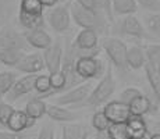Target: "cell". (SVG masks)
Segmentation results:
<instances>
[{
  "instance_id": "cell-1",
  "label": "cell",
  "mask_w": 160,
  "mask_h": 139,
  "mask_svg": "<svg viewBox=\"0 0 160 139\" xmlns=\"http://www.w3.org/2000/svg\"><path fill=\"white\" fill-rule=\"evenodd\" d=\"M114 91H116V81H114V77H113V70L109 67L104 71V75L102 77L99 83L92 89L89 97L85 100V104L91 107L100 106L104 102L109 100L110 96L114 93Z\"/></svg>"
},
{
  "instance_id": "cell-2",
  "label": "cell",
  "mask_w": 160,
  "mask_h": 139,
  "mask_svg": "<svg viewBox=\"0 0 160 139\" xmlns=\"http://www.w3.org/2000/svg\"><path fill=\"white\" fill-rule=\"evenodd\" d=\"M70 14H71L74 22L78 27H81L82 29H95L98 32L104 27L102 14L87 10L77 2L70 3Z\"/></svg>"
},
{
  "instance_id": "cell-3",
  "label": "cell",
  "mask_w": 160,
  "mask_h": 139,
  "mask_svg": "<svg viewBox=\"0 0 160 139\" xmlns=\"http://www.w3.org/2000/svg\"><path fill=\"white\" fill-rule=\"evenodd\" d=\"M102 47L106 52L107 57L120 71L125 72L128 70L127 66V50L125 43L118 38H104L102 41Z\"/></svg>"
},
{
  "instance_id": "cell-4",
  "label": "cell",
  "mask_w": 160,
  "mask_h": 139,
  "mask_svg": "<svg viewBox=\"0 0 160 139\" xmlns=\"http://www.w3.org/2000/svg\"><path fill=\"white\" fill-rule=\"evenodd\" d=\"M48 20L49 25L52 29L56 31L58 33L66 32L70 28V22H71V14H70V4H60L54 6L50 8L48 13Z\"/></svg>"
},
{
  "instance_id": "cell-5",
  "label": "cell",
  "mask_w": 160,
  "mask_h": 139,
  "mask_svg": "<svg viewBox=\"0 0 160 139\" xmlns=\"http://www.w3.org/2000/svg\"><path fill=\"white\" fill-rule=\"evenodd\" d=\"M91 92H92V82H84L68 89L66 93L56 97L54 102H56L57 106H61V107L70 106V104H77L87 100L89 95H91Z\"/></svg>"
},
{
  "instance_id": "cell-6",
  "label": "cell",
  "mask_w": 160,
  "mask_h": 139,
  "mask_svg": "<svg viewBox=\"0 0 160 139\" xmlns=\"http://www.w3.org/2000/svg\"><path fill=\"white\" fill-rule=\"evenodd\" d=\"M75 71L82 79H95L100 77L103 63L98 57H79L75 63Z\"/></svg>"
},
{
  "instance_id": "cell-7",
  "label": "cell",
  "mask_w": 160,
  "mask_h": 139,
  "mask_svg": "<svg viewBox=\"0 0 160 139\" xmlns=\"http://www.w3.org/2000/svg\"><path fill=\"white\" fill-rule=\"evenodd\" d=\"M103 113L107 117L110 124H127V121L131 118L128 104L121 103L120 100H113L106 103Z\"/></svg>"
},
{
  "instance_id": "cell-8",
  "label": "cell",
  "mask_w": 160,
  "mask_h": 139,
  "mask_svg": "<svg viewBox=\"0 0 160 139\" xmlns=\"http://www.w3.org/2000/svg\"><path fill=\"white\" fill-rule=\"evenodd\" d=\"M0 49H20L27 50L28 43H27L24 33H20L14 28L3 27L0 28Z\"/></svg>"
},
{
  "instance_id": "cell-9",
  "label": "cell",
  "mask_w": 160,
  "mask_h": 139,
  "mask_svg": "<svg viewBox=\"0 0 160 139\" xmlns=\"http://www.w3.org/2000/svg\"><path fill=\"white\" fill-rule=\"evenodd\" d=\"M38 75H24L21 77L20 79H17L15 83L13 85V88L10 89L7 95H6V102L8 103H13V102H17L18 99L24 97L25 95L31 93V92L35 89V79Z\"/></svg>"
},
{
  "instance_id": "cell-10",
  "label": "cell",
  "mask_w": 160,
  "mask_h": 139,
  "mask_svg": "<svg viewBox=\"0 0 160 139\" xmlns=\"http://www.w3.org/2000/svg\"><path fill=\"white\" fill-rule=\"evenodd\" d=\"M17 71L24 72L27 75H38L41 71L46 70L45 60L42 53H27L17 64Z\"/></svg>"
},
{
  "instance_id": "cell-11",
  "label": "cell",
  "mask_w": 160,
  "mask_h": 139,
  "mask_svg": "<svg viewBox=\"0 0 160 139\" xmlns=\"http://www.w3.org/2000/svg\"><path fill=\"white\" fill-rule=\"evenodd\" d=\"M43 60L45 67L50 74L57 72L61 70V63H63V47L60 43H54L50 47H48L43 52Z\"/></svg>"
},
{
  "instance_id": "cell-12",
  "label": "cell",
  "mask_w": 160,
  "mask_h": 139,
  "mask_svg": "<svg viewBox=\"0 0 160 139\" xmlns=\"http://www.w3.org/2000/svg\"><path fill=\"white\" fill-rule=\"evenodd\" d=\"M118 32L127 36H134V38H145L146 36L145 28L134 14L125 15L124 20L118 24Z\"/></svg>"
},
{
  "instance_id": "cell-13",
  "label": "cell",
  "mask_w": 160,
  "mask_h": 139,
  "mask_svg": "<svg viewBox=\"0 0 160 139\" xmlns=\"http://www.w3.org/2000/svg\"><path fill=\"white\" fill-rule=\"evenodd\" d=\"M24 38H25L28 46H32V47H35V49L46 50L48 47L52 46V36L46 32L43 28H41V29L25 31V32H24Z\"/></svg>"
},
{
  "instance_id": "cell-14",
  "label": "cell",
  "mask_w": 160,
  "mask_h": 139,
  "mask_svg": "<svg viewBox=\"0 0 160 139\" xmlns=\"http://www.w3.org/2000/svg\"><path fill=\"white\" fill-rule=\"evenodd\" d=\"M33 124H35V120L29 118L24 110H14L7 122V128L8 131L15 132V134H22L25 129L33 127Z\"/></svg>"
},
{
  "instance_id": "cell-15",
  "label": "cell",
  "mask_w": 160,
  "mask_h": 139,
  "mask_svg": "<svg viewBox=\"0 0 160 139\" xmlns=\"http://www.w3.org/2000/svg\"><path fill=\"white\" fill-rule=\"evenodd\" d=\"M98 41H99V36L95 29H82L72 45L78 50H93V49H98Z\"/></svg>"
},
{
  "instance_id": "cell-16",
  "label": "cell",
  "mask_w": 160,
  "mask_h": 139,
  "mask_svg": "<svg viewBox=\"0 0 160 139\" xmlns=\"http://www.w3.org/2000/svg\"><path fill=\"white\" fill-rule=\"evenodd\" d=\"M46 114L49 116V118L57 122H71L77 118V116L72 111L64 109L57 104H48L46 106Z\"/></svg>"
},
{
  "instance_id": "cell-17",
  "label": "cell",
  "mask_w": 160,
  "mask_h": 139,
  "mask_svg": "<svg viewBox=\"0 0 160 139\" xmlns=\"http://www.w3.org/2000/svg\"><path fill=\"white\" fill-rule=\"evenodd\" d=\"M46 106L48 104L43 102V99H41V97H32L31 100L27 102V104H25V113H27V116L29 117V118H32V120H39V118H42V117L46 114Z\"/></svg>"
},
{
  "instance_id": "cell-18",
  "label": "cell",
  "mask_w": 160,
  "mask_h": 139,
  "mask_svg": "<svg viewBox=\"0 0 160 139\" xmlns=\"http://www.w3.org/2000/svg\"><path fill=\"white\" fill-rule=\"evenodd\" d=\"M25 54V50L20 49H0V64L15 68Z\"/></svg>"
},
{
  "instance_id": "cell-19",
  "label": "cell",
  "mask_w": 160,
  "mask_h": 139,
  "mask_svg": "<svg viewBox=\"0 0 160 139\" xmlns=\"http://www.w3.org/2000/svg\"><path fill=\"white\" fill-rule=\"evenodd\" d=\"M146 64L145 52L138 46H132L127 50V66L128 68L139 70Z\"/></svg>"
},
{
  "instance_id": "cell-20",
  "label": "cell",
  "mask_w": 160,
  "mask_h": 139,
  "mask_svg": "<svg viewBox=\"0 0 160 139\" xmlns=\"http://www.w3.org/2000/svg\"><path fill=\"white\" fill-rule=\"evenodd\" d=\"M128 107H130L131 117H142L150 111V109H152V102L146 96L141 95V96H138L137 99H134V100L128 104Z\"/></svg>"
},
{
  "instance_id": "cell-21",
  "label": "cell",
  "mask_w": 160,
  "mask_h": 139,
  "mask_svg": "<svg viewBox=\"0 0 160 139\" xmlns=\"http://www.w3.org/2000/svg\"><path fill=\"white\" fill-rule=\"evenodd\" d=\"M88 128L81 124H66L61 129V139H88Z\"/></svg>"
},
{
  "instance_id": "cell-22",
  "label": "cell",
  "mask_w": 160,
  "mask_h": 139,
  "mask_svg": "<svg viewBox=\"0 0 160 139\" xmlns=\"http://www.w3.org/2000/svg\"><path fill=\"white\" fill-rule=\"evenodd\" d=\"M18 21H20V24L25 28L27 31L41 29V28H43V24H45L43 14L42 15H35V14L18 13Z\"/></svg>"
},
{
  "instance_id": "cell-23",
  "label": "cell",
  "mask_w": 160,
  "mask_h": 139,
  "mask_svg": "<svg viewBox=\"0 0 160 139\" xmlns=\"http://www.w3.org/2000/svg\"><path fill=\"white\" fill-rule=\"evenodd\" d=\"M112 10L118 15H132L137 13V0H112Z\"/></svg>"
},
{
  "instance_id": "cell-24",
  "label": "cell",
  "mask_w": 160,
  "mask_h": 139,
  "mask_svg": "<svg viewBox=\"0 0 160 139\" xmlns=\"http://www.w3.org/2000/svg\"><path fill=\"white\" fill-rule=\"evenodd\" d=\"M143 67H145L146 78L149 81L150 86H152L153 93H155L156 99H158V103L160 106V71L158 68H155L153 66H150L149 63H146Z\"/></svg>"
},
{
  "instance_id": "cell-25",
  "label": "cell",
  "mask_w": 160,
  "mask_h": 139,
  "mask_svg": "<svg viewBox=\"0 0 160 139\" xmlns=\"http://www.w3.org/2000/svg\"><path fill=\"white\" fill-rule=\"evenodd\" d=\"M18 79L17 72L10 70L0 71V97H4Z\"/></svg>"
},
{
  "instance_id": "cell-26",
  "label": "cell",
  "mask_w": 160,
  "mask_h": 139,
  "mask_svg": "<svg viewBox=\"0 0 160 139\" xmlns=\"http://www.w3.org/2000/svg\"><path fill=\"white\" fill-rule=\"evenodd\" d=\"M127 129L130 134V139L135 137H141V135L146 134V122L142 120V117H131L127 121Z\"/></svg>"
},
{
  "instance_id": "cell-27",
  "label": "cell",
  "mask_w": 160,
  "mask_h": 139,
  "mask_svg": "<svg viewBox=\"0 0 160 139\" xmlns=\"http://www.w3.org/2000/svg\"><path fill=\"white\" fill-rule=\"evenodd\" d=\"M49 78H50L52 91H50V93L46 95L45 97H50V96H53L54 93H57V92H64V91H66L67 79H66V77H64V74H63V71H61V70L57 71V72L50 74V75H49Z\"/></svg>"
},
{
  "instance_id": "cell-28",
  "label": "cell",
  "mask_w": 160,
  "mask_h": 139,
  "mask_svg": "<svg viewBox=\"0 0 160 139\" xmlns=\"http://www.w3.org/2000/svg\"><path fill=\"white\" fill-rule=\"evenodd\" d=\"M45 10V6L41 0H21L20 2V13L42 15Z\"/></svg>"
},
{
  "instance_id": "cell-29",
  "label": "cell",
  "mask_w": 160,
  "mask_h": 139,
  "mask_svg": "<svg viewBox=\"0 0 160 139\" xmlns=\"http://www.w3.org/2000/svg\"><path fill=\"white\" fill-rule=\"evenodd\" d=\"M35 91L39 92V95H41L39 97L41 99H43L46 95L50 93L52 86H50V78H49V75H46V74H39V75L36 77Z\"/></svg>"
},
{
  "instance_id": "cell-30",
  "label": "cell",
  "mask_w": 160,
  "mask_h": 139,
  "mask_svg": "<svg viewBox=\"0 0 160 139\" xmlns=\"http://www.w3.org/2000/svg\"><path fill=\"white\" fill-rule=\"evenodd\" d=\"M106 132L110 139H130L127 124H110Z\"/></svg>"
},
{
  "instance_id": "cell-31",
  "label": "cell",
  "mask_w": 160,
  "mask_h": 139,
  "mask_svg": "<svg viewBox=\"0 0 160 139\" xmlns=\"http://www.w3.org/2000/svg\"><path fill=\"white\" fill-rule=\"evenodd\" d=\"M146 63L160 71V45H150L145 50Z\"/></svg>"
},
{
  "instance_id": "cell-32",
  "label": "cell",
  "mask_w": 160,
  "mask_h": 139,
  "mask_svg": "<svg viewBox=\"0 0 160 139\" xmlns=\"http://www.w3.org/2000/svg\"><path fill=\"white\" fill-rule=\"evenodd\" d=\"M145 25L150 33H153L155 36H160V11L146 15Z\"/></svg>"
},
{
  "instance_id": "cell-33",
  "label": "cell",
  "mask_w": 160,
  "mask_h": 139,
  "mask_svg": "<svg viewBox=\"0 0 160 139\" xmlns=\"http://www.w3.org/2000/svg\"><path fill=\"white\" fill-rule=\"evenodd\" d=\"M110 122L107 120V117L104 116L103 111H96V113L92 116V127L96 129L98 132H104L107 131Z\"/></svg>"
},
{
  "instance_id": "cell-34",
  "label": "cell",
  "mask_w": 160,
  "mask_h": 139,
  "mask_svg": "<svg viewBox=\"0 0 160 139\" xmlns=\"http://www.w3.org/2000/svg\"><path fill=\"white\" fill-rule=\"evenodd\" d=\"M141 95H142V92L138 88H125L120 95V102L124 104H130L134 99H137Z\"/></svg>"
},
{
  "instance_id": "cell-35",
  "label": "cell",
  "mask_w": 160,
  "mask_h": 139,
  "mask_svg": "<svg viewBox=\"0 0 160 139\" xmlns=\"http://www.w3.org/2000/svg\"><path fill=\"white\" fill-rule=\"evenodd\" d=\"M13 113L14 107L10 103H0V125L7 128V122Z\"/></svg>"
},
{
  "instance_id": "cell-36",
  "label": "cell",
  "mask_w": 160,
  "mask_h": 139,
  "mask_svg": "<svg viewBox=\"0 0 160 139\" xmlns=\"http://www.w3.org/2000/svg\"><path fill=\"white\" fill-rule=\"evenodd\" d=\"M95 4L99 13H104L110 21H113V10H112V0H95Z\"/></svg>"
},
{
  "instance_id": "cell-37",
  "label": "cell",
  "mask_w": 160,
  "mask_h": 139,
  "mask_svg": "<svg viewBox=\"0 0 160 139\" xmlns=\"http://www.w3.org/2000/svg\"><path fill=\"white\" fill-rule=\"evenodd\" d=\"M137 4L152 13L160 11V0H137Z\"/></svg>"
},
{
  "instance_id": "cell-38",
  "label": "cell",
  "mask_w": 160,
  "mask_h": 139,
  "mask_svg": "<svg viewBox=\"0 0 160 139\" xmlns=\"http://www.w3.org/2000/svg\"><path fill=\"white\" fill-rule=\"evenodd\" d=\"M38 139H54V128L52 124L46 122V124L42 127V129L39 131Z\"/></svg>"
},
{
  "instance_id": "cell-39",
  "label": "cell",
  "mask_w": 160,
  "mask_h": 139,
  "mask_svg": "<svg viewBox=\"0 0 160 139\" xmlns=\"http://www.w3.org/2000/svg\"><path fill=\"white\" fill-rule=\"evenodd\" d=\"M74 2H77L79 6H82L87 10H91L93 13H99L96 8V4H95V0H74ZM99 14H102V13H99Z\"/></svg>"
},
{
  "instance_id": "cell-40",
  "label": "cell",
  "mask_w": 160,
  "mask_h": 139,
  "mask_svg": "<svg viewBox=\"0 0 160 139\" xmlns=\"http://www.w3.org/2000/svg\"><path fill=\"white\" fill-rule=\"evenodd\" d=\"M25 135L22 134H15L11 131H0V139H24Z\"/></svg>"
},
{
  "instance_id": "cell-41",
  "label": "cell",
  "mask_w": 160,
  "mask_h": 139,
  "mask_svg": "<svg viewBox=\"0 0 160 139\" xmlns=\"http://www.w3.org/2000/svg\"><path fill=\"white\" fill-rule=\"evenodd\" d=\"M41 3L45 7H54L58 3V0H41Z\"/></svg>"
},
{
  "instance_id": "cell-42",
  "label": "cell",
  "mask_w": 160,
  "mask_h": 139,
  "mask_svg": "<svg viewBox=\"0 0 160 139\" xmlns=\"http://www.w3.org/2000/svg\"><path fill=\"white\" fill-rule=\"evenodd\" d=\"M10 3V0H0V15L6 14V8H7V4Z\"/></svg>"
},
{
  "instance_id": "cell-43",
  "label": "cell",
  "mask_w": 160,
  "mask_h": 139,
  "mask_svg": "<svg viewBox=\"0 0 160 139\" xmlns=\"http://www.w3.org/2000/svg\"><path fill=\"white\" fill-rule=\"evenodd\" d=\"M131 139H150V134L146 132V134L141 135V137H135V138H131Z\"/></svg>"
},
{
  "instance_id": "cell-44",
  "label": "cell",
  "mask_w": 160,
  "mask_h": 139,
  "mask_svg": "<svg viewBox=\"0 0 160 139\" xmlns=\"http://www.w3.org/2000/svg\"><path fill=\"white\" fill-rule=\"evenodd\" d=\"M150 139H160V134H153V135H150Z\"/></svg>"
},
{
  "instance_id": "cell-45",
  "label": "cell",
  "mask_w": 160,
  "mask_h": 139,
  "mask_svg": "<svg viewBox=\"0 0 160 139\" xmlns=\"http://www.w3.org/2000/svg\"><path fill=\"white\" fill-rule=\"evenodd\" d=\"M58 2H61V3H64V2H66V0H58Z\"/></svg>"
},
{
  "instance_id": "cell-46",
  "label": "cell",
  "mask_w": 160,
  "mask_h": 139,
  "mask_svg": "<svg viewBox=\"0 0 160 139\" xmlns=\"http://www.w3.org/2000/svg\"><path fill=\"white\" fill-rule=\"evenodd\" d=\"M0 71H2V64H0Z\"/></svg>"
}]
</instances>
